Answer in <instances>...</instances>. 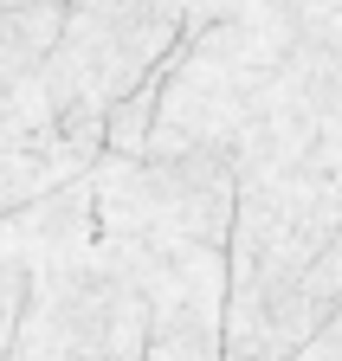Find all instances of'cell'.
<instances>
[{"label":"cell","mask_w":342,"mask_h":361,"mask_svg":"<svg viewBox=\"0 0 342 361\" xmlns=\"http://www.w3.org/2000/svg\"><path fill=\"white\" fill-rule=\"evenodd\" d=\"M110 239V233H104ZM149 297V355L142 361H226V303H233V245L181 233L110 239Z\"/></svg>","instance_id":"3957f363"},{"label":"cell","mask_w":342,"mask_h":361,"mask_svg":"<svg viewBox=\"0 0 342 361\" xmlns=\"http://www.w3.org/2000/svg\"><path fill=\"white\" fill-rule=\"evenodd\" d=\"M291 361H342V310H336V316H329V323H323L304 348H297Z\"/></svg>","instance_id":"ba28073f"},{"label":"cell","mask_w":342,"mask_h":361,"mask_svg":"<svg viewBox=\"0 0 342 361\" xmlns=\"http://www.w3.org/2000/svg\"><path fill=\"white\" fill-rule=\"evenodd\" d=\"M32 213H0V361L13 355V336H20V316H26V297H32Z\"/></svg>","instance_id":"5b68a950"},{"label":"cell","mask_w":342,"mask_h":361,"mask_svg":"<svg viewBox=\"0 0 342 361\" xmlns=\"http://www.w3.org/2000/svg\"><path fill=\"white\" fill-rule=\"evenodd\" d=\"M155 110H161V71L149 84H136L123 104H110V116H104V155L142 161L149 155V135H155Z\"/></svg>","instance_id":"52a82bcc"},{"label":"cell","mask_w":342,"mask_h":361,"mask_svg":"<svg viewBox=\"0 0 342 361\" xmlns=\"http://www.w3.org/2000/svg\"><path fill=\"white\" fill-rule=\"evenodd\" d=\"M297 26L304 0H233L213 26L188 32L161 71L149 155H233L245 116L291 59Z\"/></svg>","instance_id":"7a4b0ae2"},{"label":"cell","mask_w":342,"mask_h":361,"mask_svg":"<svg viewBox=\"0 0 342 361\" xmlns=\"http://www.w3.org/2000/svg\"><path fill=\"white\" fill-rule=\"evenodd\" d=\"M32 297L7 361H142L149 297L123 252L97 233L91 174L32 200Z\"/></svg>","instance_id":"6da1fadb"},{"label":"cell","mask_w":342,"mask_h":361,"mask_svg":"<svg viewBox=\"0 0 342 361\" xmlns=\"http://www.w3.org/2000/svg\"><path fill=\"white\" fill-rule=\"evenodd\" d=\"M52 135H65L52 97L20 90L13 71H7V45H0V149H39V142H52Z\"/></svg>","instance_id":"8992f818"},{"label":"cell","mask_w":342,"mask_h":361,"mask_svg":"<svg viewBox=\"0 0 342 361\" xmlns=\"http://www.w3.org/2000/svg\"><path fill=\"white\" fill-rule=\"evenodd\" d=\"M336 258H342V239H336Z\"/></svg>","instance_id":"9c48e42d"},{"label":"cell","mask_w":342,"mask_h":361,"mask_svg":"<svg viewBox=\"0 0 342 361\" xmlns=\"http://www.w3.org/2000/svg\"><path fill=\"white\" fill-rule=\"evenodd\" d=\"M97 155L104 149L78 142V135H52V142H39V149H0V213H20L32 200L59 194L65 180L91 174Z\"/></svg>","instance_id":"277c9868"}]
</instances>
